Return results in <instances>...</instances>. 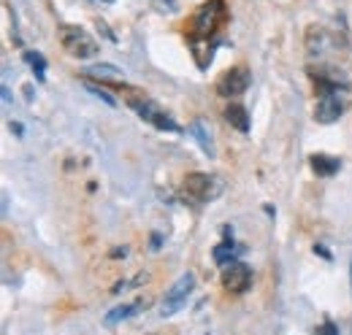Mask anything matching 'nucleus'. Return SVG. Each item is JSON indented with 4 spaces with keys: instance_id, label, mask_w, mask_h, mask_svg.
<instances>
[{
    "instance_id": "3",
    "label": "nucleus",
    "mask_w": 352,
    "mask_h": 335,
    "mask_svg": "<svg viewBox=\"0 0 352 335\" xmlns=\"http://www.w3.org/2000/svg\"><path fill=\"white\" fill-rule=\"evenodd\" d=\"M60 43H63V49H65L71 57H76V60H89V57L98 54L95 38L89 36L85 27H79V25H63V27H60Z\"/></svg>"
},
{
    "instance_id": "19",
    "label": "nucleus",
    "mask_w": 352,
    "mask_h": 335,
    "mask_svg": "<svg viewBox=\"0 0 352 335\" xmlns=\"http://www.w3.org/2000/svg\"><path fill=\"white\" fill-rule=\"evenodd\" d=\"M314 251H320V254H322V257H325V259H331V254H328V251H325V246H314Z\"/></svg>"
},
{
    "instance_id": "17",
    "label": "nucleus",
    "mask_w": 352,
    "mask_h": 335,
    "mask_svg": "<svg viewBox=\"0 0 352 335\" xmlns=\"http://www.w3.org/2000/svg\"><path fill=\"white\" fill-rule=\"evenodd\" d=\"M144 281H146V276H144V273H138V276L131 279V281H120V284H114L111 294H120L122 290H128V287H138V284H144Z\"/></svg>"
},
{
    "instance_id": "16",
    "label": "nucleus",
    "mask_w": 352,
    "mask_h": 335,
    "mask_svg": "<svg viewBox=\"0 0 352 335\" xmlns=\"http://www.w3.org/2000/svg\"><path fill=\"white\" fill-rule=\"evenodd\" d=\"M25 60L30 62V68H33L36 79H38V82H44L46 79V60L41 57V51H25Z\"/></svg>"
},
{
    "instance_id": "5",
    "label": "nucleus",
    "mask_w": 352,
    "mask_h": 335,
    "mask_svg": "<svg viewBox=\"0 0 352 335\" xmlns=\"http://www.w3.org/2000/svg\"><path fill=\"white\" fill-rule=\"evenodd\" d=\"M347 89H325L317 100V108H314V119L320 125H333L339 122V117L347 111V97H344Z\"/></svg>"
},
{
    "instance_id": "2",
    "label": "nucleus",
    "mask_w": 352,
    "mask_h": 335,
    "mask_svg": "<svg viewBox=\"0 0 352 335\" xmlns=\"http://www.w3.org/2000/svg\"><path fill=\"white\" fill-rule=\"evenodd\" d=\"M222 22H225V3L222 0H206L195 11L190 41H209V38H214Z\"/></svg>"
},
{
    "instance_id": "4",
    "label": "nucleus",
    "mask_w": 352,
    "mask_h": 335,
    "mask_svg": "<svg viewBox=\"0 0 352 335\" xmlns=\"http://www.w3.org/2000/svg\"><path fill=\"white\" fill-rule=\"evenodd\" d=\"M128 103H131L133 111H135L144 122H149L152 127L166 130V132H179V130H182V127L174 122V117H171L166 108H160L155 100H149V97H131Z\"/></svg>"
},
{
    "instance_id": "6",
    "label": "nucleus",
    "mask_w": 352,
    "mask_h": 335,
    "mask_svg": "<svg viewBox=\"0 0 352 335\" xmlns=\"http://www.w3.org/2000/svg\"><path fill=\"white\" fill-rule=\"evenodd\" d=\"M192 287H195V276H192V273L179 276L174 284H171V290L166 292L163 303H160V316H174L176 311L187 303V297H190V292H192Z\"/></svg>"
},
{
    "instance_id": "8",
    "label": "nucleus",
    "mask_w": 352,
    "mask_h": 335,
    "mask_svg": "<svg viewBox=\"0 0 352 335\" xmlns=\"http://www.w3.org/2000/svg\"><path fill=\"white\" fill-rule=\"evenodd\" d=\"M250 82H252V76H250L247 68H230V71L222 73L220 84H217V92H220L222 97H239V95L247 92Z\"/></svg>"
},
{
    "instance_id": "15",
    "label": "nucleus",
    "mask_w": 352,
    "mask_h": 335,
    "mask_svg": "<svg viewBox=\"0 0 352 335\" xmlns=\"http://www.w3.org/2000/svg\"><path fill=\"white\" fill-rule=\"evenodd\" d=\"M307 49L311 57H322V54L328 51V33H325L322 27H309Z\"/></svg>"
},
{
    "instance_id": "12",
    "label": "nucleus",
    "mask_w": 352,
    "mask_h": 335,
    "mask_svg": "<svg viewBox=\"0 0 352 335\" xmlns=\"http://www.w3.org/2000/svg\"><path fill=\"white\" fill-rule=\"evenodd\" d=\"M309 163H311V170H314L317 176H325V178L342 170V160L328 157V154H311V157H309Z\"/></svg>"
},
{
    "instance_id": "14",
    "label": "nucleus",
    "mask_w": 352,
    "mask_h": 335,
    "mask_svg": "<svg viewBox=\"0 0 352 335\" xmlns=\"http://www.w3.org/2000/svg\"><path fill=\"white\" fill-rule=\"evenodd\" d=\"M85 76H92V79H98V82H122V71L120 68H114V65H106V62H100V65H89L85 68Z\"/></svg>"
},
{
    "instance_id": "20",
    "label": "nucleus",
    "mask_w": 352,
    "mask_h": 335,
    "mask_svg": "<svg viewBox=\"0 0 352 335\" xmlns=\"http://www.w3.org/2000/svg\"><path fill=\"white\" fill-rule=\"evenodd\" d=\"M92 3H103V5H109V3H114V0H92Z\"/></svg>"
},
{
    "instance_id": "10",
    "label": "nucleus",
    "mask_w": 352,
    "mask_h": 335,
    "mask_svg": "<svg viewBox=\"0 0 352 335\" xmlns=\"http://www.w3.org/2000/svg\"><path fill=\"white\" fill-rule=\"evenodd\" d=\"M141 308H144L141 300H135V303H122V305L111 308V311L103 316V325H106V327H114V325H120V322H125V319L135 316V311H141Z\"/></svg>"
},
{
    "instance_id": "1",
    "label": "nucleus",
    "mask_w": 352,
    "mask_h": 335,
    "mask_svg": "<svg viewBox=\"0 0 352 335\" xmlns=\"http://www.w3.org/2000/svg\"><path fill=\"white\" fill-rule=\"evenodd\" d=\"M222 189H225V184L214 173H187L182 181V195L192 206H206V203L217 200Z\"/></svg>"
},
{
    "instance_id": "11",
    "label": "nucleus",
    "mask_w": 352,
    "mask_h": 335,
    "mask_svg": "<svg viewBox=\"0 0 352 335\" xmlns=\"http://www.w3.org/2000/svg\"><path fill=\"white\" fill-rule=\"evenodd\" d=\"M187 132L195 138V143L209 154V157H214V143H212V132H209V127L204 119H192L190 127H187Z\"/></svg>"
},
{
    "instance_id": "21",
    "label": "nucleus",
    "mask_w": 352,
    "mask_h": 335,
    "mask_svg": "<svg viewBox=\"0 0 352 335\" xmlns=\"http://www.w3.org/2000/svg\"><path fill=\"white\" fill-rule=\"evenodd\" d=\"M350 281H352V262H350Z\"/></svg>"
},
{
    "instance_id": "9",
    "label": "nucleus",
    "mask_w": 352,
    "mask_h": 335,
    "mask_svg": "<svg viewBox=\"0 0 352 335\" xmlns=\"http://www.w3.org/2000/svg\"><path fill=\"white\" fill-rule=\"evenodd\" d=\"M241 251H244V246H239V244L233 241L230 227H225V241L214 246V262H217V265H228V262H233Z\"/></svg>"
},
{
    "instance_id": "7",
    "label": "nucleus",
    "mask_w": 352,
    "mask_h": 335,
    "mask_svg": "<svg viewBox=\"0 0 352 335\" xmlns=\"http://www.w3.org/2000/svg\"><path fill=\"white\" fill-rule=\"evenodd\" d=\"M252 284V268L233 259L228 265H222V287L230 294H244Z\"/></svg>"
},
{
    "instance_id": "18",
    "label": "nucleus",
    "mask_w": 352,
    "mask_h": 335,
    "mask_svg": "<svg viewBox=\"0 0 352 335\" xmlns=\"http://www.w3.org/2000/svg\"><path fill=\"white\" fill-rule=\"evenodd\" d=\"M87 89L92 92V95H95V97H100V100H103L106 106H117V100H114V97H111L109 92H103L100 86H95V84H87Z\"/></svg>"
},
{
    "instance_id": "13",
    "label": "nucleus",
    "mask_w": 352,
    "mask_h": 335,
    "mask_svg": "<svg viewBox=\"0 0 352 335\" xmlns=\"http://www.w3.org/2000/svg\"><path fill=\"white\" fill-rule=\"evenodd\" d=\"M225 119H228V125H233L239 132H250V114H247L244 106L230 103V106L225 108Z\"/></svg>"
}]
</instances>
